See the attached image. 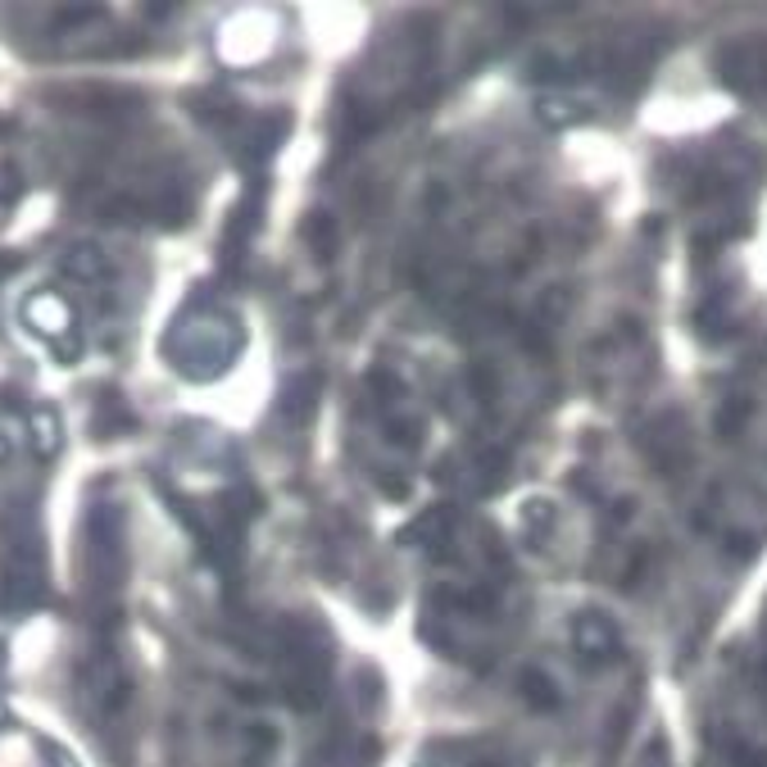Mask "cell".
Segmentation results:
<instances>
[{
	"instance_id": "obj_5",
	"label": "cell",
	"mask_w": 767,
	"mask_h": 767,
	"mask_svg": "<svg viewBox=\"0 0 767 767\" xmlns=\"http://www.w3.org/2000/svg\"><path fill=\"white\" fill-rule=\"evenodd\" d=\"M745 400H736V405H727V413H723V431H740V422H745Z\"/></svg>"
},
{
	"instance_id": "obj_1",
	"label": "cell",
	"mask_w": 767,
	"mask_h": 767,
	"mask_svg": "<svg viewBox=\"0 0 767 767\" xmlns=\"http://www.w3.org/2000/svg\"><path fill=\"white\" fill-rule=\"evenodd\" d=\"M173 364L186 372V377H214L232 364L236 355V327L218 314H205V318H186L177 331H173V346H168Z\"/></svg>"
},
{
	"instance_id": "obj_3",
	"label": "cell",
	"mask_w": 767,
	"mask_h": 767,
	"mask_svg": "<svg viewBox=\"0 0 767 767\" xmlns=\"http://www.w3.org/2000/svg\"><path fill=\"white\" fill-rule=\"evenodd\" d=\"M723 73L740 91H754V86L767 91V51L763 45H736V51L723 60Z\"/></svg>"
},
{
	"instance_id": "obj_2",
	"label": "cell",
	"mask_w": 767,
	"mask_h": 767,
	"mask_svg": "<svg viewBox=\"0 0 767 767\" xmlns=\"http://www.w3.org/2000/svg\"><path fill=\"white\" fill-rule=\"evenodd\" d=\"M572 641H577V654L586 663H604V658L617 654V627H613L609 617H600V613L577 617V632H572Z\"/></svg>"
},
{
	"instance_id": "obj_4",
	"label": "cell",
	"mask_w": 767,
	"mask_h": 767,
	"mask_svg": "<svg viewBox=\"0 0 767 767\" xmlns=\"http://www.w3.org/2000/svg\"><path fill=\"white\" fill-rule=\"evenodd\" d=\"M518 691H522V699H526V704L541 708V713L559 704V691H554V682H550L545 673H522V677H518Z\"/></svg>"
}]
</instances>
